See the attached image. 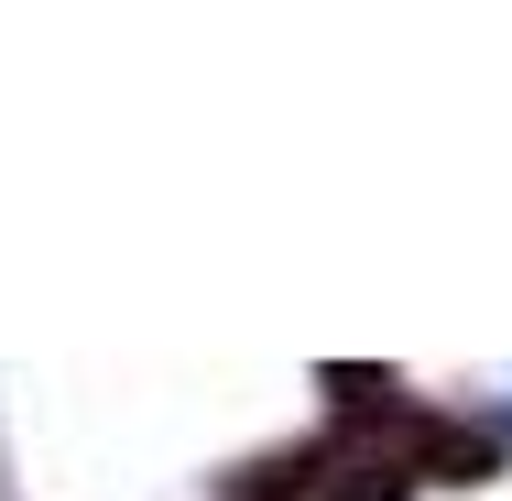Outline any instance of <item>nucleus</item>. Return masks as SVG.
<instances>
[{
    "label": "nucleus",
    "mask_w": 512,
    "mask_h": 501,
    "mask_svg": "<svg viewBox=\"0 0 512 501\" xmlns=\"http://www.w3.org/2000/svg\"><path fill=\"white\" fill-rule=\"evenodd\" d=\"M327 458H338V447H295V458H251V469H240V501H295V491H316V480H327Z\"/></svg>",
    "instance_id": "1"
}]
</instances>
